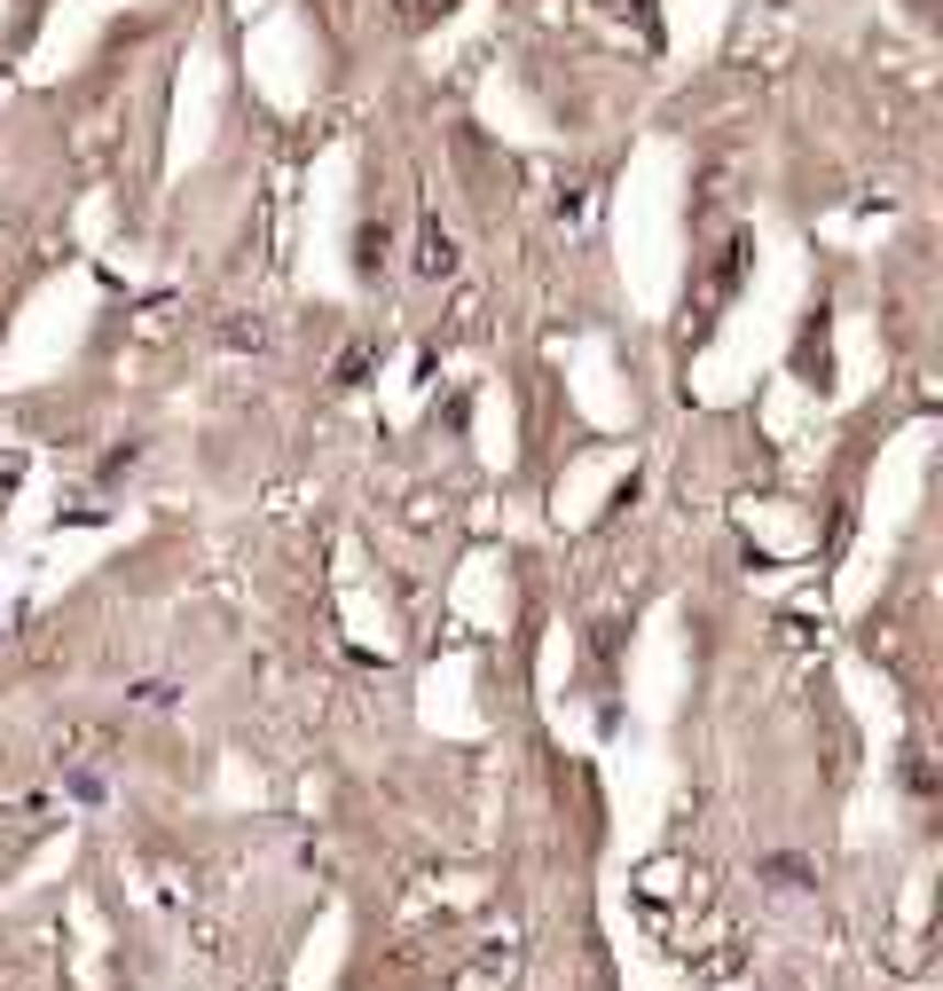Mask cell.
Segmentation results:
<instances>
[{"mask_svg":"<svg viewBox=\"0 0 943 991\" xmlns=\"http://www.w3.org/2000/svg\"><path fill=\"white\" fill-rule=\"evenodd\" d=\"M417 268H425V276H449V268H457V236H449V229H425Z\"/></svg>","mask_w":943,"mask_h":991,"instance_id":"obj_1","label":"cell"},{"mask_svg":"<svg viewBox=\"0 0 943 991\" xmlns=\"http://www.w3.org/2000/svg\"><path fill=\"white\" fill-rule=\"evenodd\" d=\"M771 889H810V866L802 858H771Z\"/></svg>","mask_w":943,"mask_h":991,"instance_id":"obj_2","label":"cell"}]
</instances>
